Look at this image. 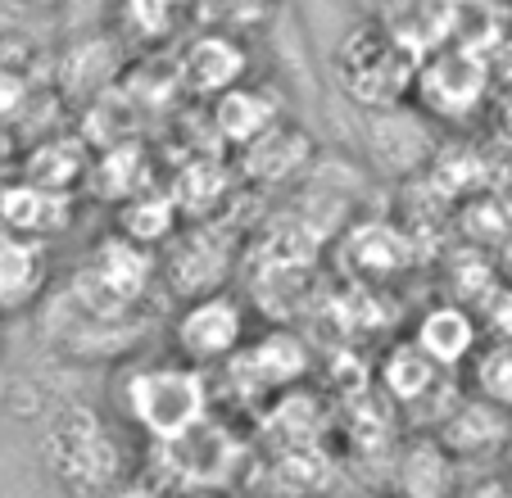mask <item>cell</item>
Wrapping results in <instances>:
<instances>
[{
    "label": "cell",
    "instance_id": "obj_7",
    "mask_svg": "<svg viewBox=\"0 0 512 498\" xmlns=\"http://www.w3.org/2000/svg\"><path fill=\"white\" fill-rule=\"evenodd\" d=\"M413 345L431 358L440 372H458L472 363V354L481 349V322L472 308L463 304H435L422 313L413 331Z\"/></svg>",
    "mask_w": 512,
    "mask_h": 498
},
{
    "label": "cell",
    "instance_id": "obj_8",
    "mask_svg": "<svg viewBox=\"0 0 512 498\" xmlns=\"http://www.w3.org/2000/svg\"><path fill=\"white\" fill-rule=\"evenodd\" d=\"M46 290V249L32 236L0 227V317L28 313Z\"/></svg>",
    "mask_w": 512,
    "mask_h": 498
},
{
    "label": "cell",
    "instance_id": "obj_18",
    "mask_svg": "<svg viewBox=\"0 0 512 498\" xmlns=\"http://www.w3.org/2000/svg\"><path fill=\"white\" fill-rule=\"evenodd\" d=\"M10 5H41V0H10Z\"/></svg>",
    "mask_w": 512,
    "mask_h": 498
},
{
    "label": "cell",
    "instance_id": "obj_3",
    "mask_svg": "<svg viewBox=\"0 0 512 498\" xmlns=\"http://www.w3.org/2000/svg\"><path fill=\"white\" fill-rule=\"evenodd\" d=\"M46 431V462L64 485L73 489H105L109 480L118 476V453L114 435H109L105 417H96L82 403H68L50 417Z\"/></svg>",
    "mask_w": 512,
    "mask_h": 498
},
{
    "label": "cell",
    "instance_id": "obj_9",
    "mask_svg": "<svg viewBox=\"0 0 512 498\" xmlns=\"http://www.w3.org/2000/svg\"><path fill=\"white\" fill-rule=\"evenodd\" d=\"M245 77V50L227 32H204L191 41L182 59V82L195 96H223V91L241 87Z\"/></svg>",
    "mask_w": 512,
    "mask_h": 498
},
{
    "label": "cell",
    "instance_id": "obj_14",
    "mask_svg": "<svg viewBox=\"0 0 512 498\" xmlns=\"http://www.w3.org/2000/svg\"><path fill=\"white\" fill-rule=\"evenodd\" d=\"M435 381H440V367H435L431 358L413 345V340H408L404 349H395V354H390L386 385H390V394H395V399H404V403L426 399V394L435 390Z\"/></svg>",
    "mask_w": 512,
    "mask_h": 498
},
{
    "label": "cell",
    "instance_id": "obj_16",
    "mask_svg": "<svg viewBox=\"0 0 512 498\" xmlns=\"http://www.w3.org/2000/svg\"><path fill=\"white\" fill-rule=\"evenodd\" d=\"M28 100H32V82L23 77V68L0 59V123H19Z\"/></svg>",
    "mask_w": 512,
    "mask_h": 498
},
{
    "label": "cell",
    "instance_id": "obj_15",
    "mask_svg": "<svg viewBox=\"0 0 512 498\" xmlns=\"http://www.w3.org/2000/svg\"><path fill=\"white\" fill-rule=\"evenodd\" d=\"M472 385L481 399L499 403L503 412H512V340H494L490 349L472 354Z\"/></svg>",
    "mask_w": 512,
    "mask_h": 498
},
{
    "label": "cell",
    "instance_id": "obj_17",
    "mask_svg": "<svg viewBox=\"0 0 512 498\" xmlns=\"http://www.w3.org/2000/svg\"><path fill=\"white\" fill-rule=\"evenodd\" d=\"M503 458H508V480H512V440L503 444Z\"/></svg>",
    "mask_w": 512,
    "mask_h": 498
},
{
    "label": "cell",
    "instance_id": "obj_1",
    "mask_svg": "<svg viewBox=\"0 0 512 498\" xmlns=\"http://www.w3.org/2000/svg\"><path fill=\"white\" fill-rule=\"evenodd\" d=\"M123 412L127 422L141 426L155 444L182 440L209 417V381L204 367L186 358H164V363H141L123 381Z\"/></svg>",
    "mask_w": 512,
    "mask_h": 498
},
{
    "label": "cell",
    "instance_id": "obj_11",
    "mask_svg": "<svg viewBox=\"0 0 512 498\" xmlns=\"http://www.w3.org/2000/svg\"><path fill=\"white\" fill-rule=\"evenodd\" d=\"M118 231H123L127 240H136V245L155 249L159 240H168L177 231V204L168 200V195H150V186H141V191H132V200L123 204V218H118Z\"/></svg>",
    "mask_w": 512,
    "mask_h": 498
},
{
    "label": "cell",
    "instance_id": "obj_6",
    "mask_svg": "<svg viewBox=\"0 0 512 498\" xmlns=\"http://www.w3.org/2000/svg\"><path fill=\"white\" fill-rule=\"evenodd\" d=\"M508 440L512 412H503L499 403L481 399V394L463 399L440 417V444L449 449V458H490V453H503Z\"/></svg>",
    "mask_w": 512,
    "mask_h": 498
},
{
    "label": "cell",
    "instance_id": "obj_4",
    "mask_svg": "<svg viewBox=\"0 0 512 498\" xmlns=\"http://www.w3.org/2000/svg\"><path fill=\"white\" fill-rule=\"evenodd\" d=\"M150 277H155V259L150 249L127 240L123 231L118 236H105L96 249L87 254L78 272H73V299L91 313H127L136 299L150 290Z\"/></svg>",
    "mask_w": 512,
    "mask_h": 498
},
{
    "label": "cell",
    "instance_id": "obj_2",
    "mask_svg": "<svg viewBox=\"0 0 512 498\" xmlns=\"http://www.w3.org/2000/svg\"><path fill=\"white\" fill-rule=\"evenodd\" d=\"M340 87L368 109L404 105L417 77V55L404 37L386 28H358L336 55Z\"/></svg>",
    "mask_w": 512,
    "mask_h": 498
},
{
    "label": "cell",
    "instance_id": "obj_19",
    "mask_svg": "<svg viewBox=\"0 0 512 498\" xmlns=\"http://www.w3.org/2000/svg\"><path fill=\"white\" fill-rule=\"evenodd\" d=\"M0 354H5V331H0Z\"/></svg>",
    "mask_w": 512,
    "mask_h": 498
},
{
    "label": "cell",
    "instance_id": "obj_5",
    "mask_svg": "<svg viewBox=\"0 0 512 498\" xmlns=\"http://www.w3.org/2000/svg\"><path fill=\"white\" fill-rule=\"evenodd\" d=\"M245 345V304L227 290H200L186 295L182 313L173 322V349L177 358L195 367H213L236 358Z\"/></svg>",
    "mask_w": 512,
    "mask_h": 498
},
{
    "label": "cell",
    "instance_id": "obj_10",
    "mask_svg": "<svg viewBox=\"0 0 512 498\" xmlns=\"http://www.w3.org/2000/svg\"><path fill=\"white\" fill-rule=\"evenodd\" d=\"M64 204H68L64 191H50V186L23 177V182H14L10 191H0V227L14 231V236L46 240L68 222Z\"/></svg>",
    "mask_w": 512,
    "mask_h": 498
},
{
    "label": "cell",
    "instance_id": "obj_12",
    "mask_svg": "<svg viewBox=\"0 0 512 498\" xmlns=\"http://www.w3.org/2000/svg\"><path fill=\"white\" fill-rule=\"evenodd\" d=\"M64 64H82V73L78 68H73V73H59V82H64L68 96H100L118 73V50L109 46L105 37H87V41H78V46L68 50Z\"/></svg>",
    "mask_w": 512,
    "mask_h": 498
},
{
    "label": "cell",
    "instance_id": "obj_13",
    "mask_svg": "<svg viewBox=\"0 0 512 498\" xmlns=\"http://www.w3.org/2000/svg\"><path fill=\"white\" fill-rule=\"evenodd\" d=\"M82 177V141H64V136H46L37 150L28 154V182H41L50 191H64Z\"/></svg>",
    "mask_w": 512,
    "mask_h": 498
}]
</instances>
